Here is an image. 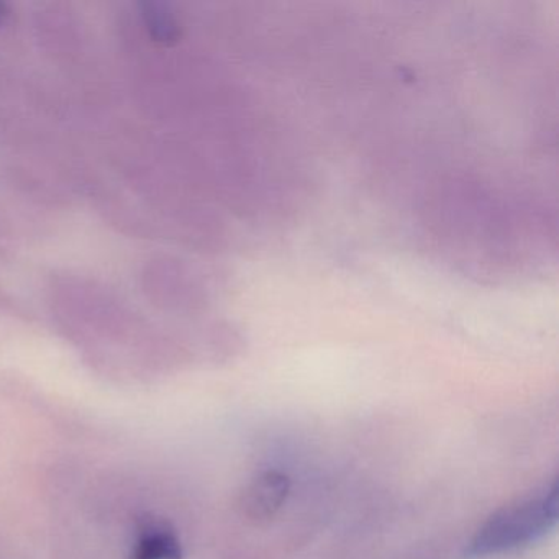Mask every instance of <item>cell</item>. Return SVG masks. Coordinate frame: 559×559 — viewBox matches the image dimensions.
Segmentation results:
<instances>
[{
	"label": "cell",
	"mask_w": 559,
	"mask_h": 559,
	"mask_svg": "<svg viewBox=\"0 0 559 559\" xmlns=\"http://www.w3.org/2000/svg\"><path fill=\"white\" fill-rule=\"evenodd\" d=\"M290 483L280 471H263L251 479L241 497L245 515L254 523L273 519L289 496Z\"/></svg>",
	"instance_id": "7a4b0ae2"
},
{
	"label": "cell",
	"mask_w": 559,
	"mask_h": 559,
	"mask_svg": "<svg viewBox=\"0 0 559 559\" xmlns=\"http://www.w3.org/2000/svg\"><path fill=\"white\" fill-rule=\"evenodd\" d=\"M2 19H4V14H2V11H0V22H2Z\"/></svg>",
	"instance_id": "5b68a950"
},
{
	"label": "cell",
	"mask_w": 559,
	"mask_h": 559,
	"mask_svg": "<svg viewBox=\"0 0 559 559\" xmlns=\"http://www.w3.org/2000/svg\"><path fill=\"white\" fill-rule=\"evenodd\" d=\"M558 484L503 507L477 528L466 546L467 559L492 558L528 548L558 525Z\"/></svg>",
	"instance_id": "6da1fadb"
},
{
	"label": "cell",
	"mask_w": 559,
	"mask_h": 559,
	"mask_svg": "<svg viewBox=\"0 0 559 559\" xmlns=\"http://www.w3.org/2000/svg\"><path fill=\"white\" fill-rule=\"evenodd\" d=\"M130 559H182L181 542L168 522L145 516Z\"/></svg>",
	"instance_id": "3957f363"
},
{
	"label": "cell",
	"mask_w": 559,
	"mask_h": 559,
	"mask_svg": "<svg viewBox=\"0 0 559 559\" xmlns=\"http://www.w3.org/2000/svg\"><path fill=\"white\" fill-rule=\"evenodd\" d=\"M145 21L146 24H148L150 31L153 32V35H155L158 40L169 41L176 38L178 25H176L173 15L165 12L163 5H146Z\"/></svg>",
	"instance_id": "277c9868"
}]
</instances>
